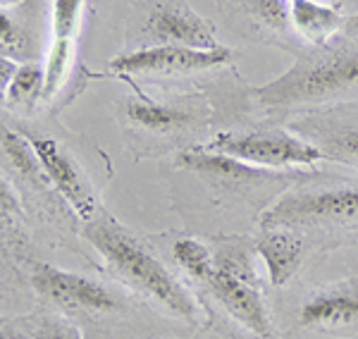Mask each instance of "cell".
<instances>
[{
    "label": "cell",
    "mask_w": 358,
    "mask_h": 339,
    "mask_svg": "<svg viewBox=\"0 0 358 339\" xmlns=\"http://www.w3.org/2000/svg\"><path fill=\"white\" fill-rule=\"evenodd\" d=\"M124 120L134 131L153 139H184L199 134L208 124L206 103H155L148 99H129L122 108Z\"/></svg>",
    "instance_id": "30bf717a"
},
{
    "label": "cell",
    "mask_w": 358,
    "mask_h": 339,
    "mask_svg": "<svg viewBox=\"0 0 358 339\" xmlns=\"http://www.w3.org/2000/svg\"><path fill=\"white\" fill-rule=\"evenodd\" d=\"M15 3H22V0H0V5H15Z\"/></svg>",
    "instance_id": "cb8c5ba5"
},
{
    "label": "cell",
    "mask_w": 358,
    "mask_h": 339,
    "mask_svg": "<svg viewBox=\"0 0 358 339\" xmlns=\"http://www.w3.org/2000/svg\"><path fill=\"white\" fill-rule=\"evenodd\" d=\"M31 284L43 298L62 308H69V311L89 315H113L122 313L127 308L124 298L108 284L86 277V275L53 268L48 263H41L34 270Z\"/></svg>",
    "instance_id": "ba28073f"
},
{
    "label": "cell",
    "mask_w": 358,
    "mask_h": 339,
    "mask_svg": "<svg viewBox=\"0 0 358 339\" xmlns=\"http://www.w3.org/2000/svg\"><path fill=\"white\" fill-rule=\"evenodd\" d=\"M253 244H256V254L265 263L270 284L277 289L287 287L296 277L308 251L306 241L289 229H261V237Z\"/></svg>",
    "instance_id": "9a60e30c"
},
{
    "label": "cell",
    "mask_w": 358,
    "mask_h": 339,
    "mask_svg": "<svg viewBox=\"0 0 358 339\" xmlns=\"http://www.w3.org/2000/svg\"><path fill=\"white\" fill-rule=\"evenodd\" d=\"M296 323L306 332L332 337L358 335V282L322 287L303 301Z\"/></svg>",
    "instance_id": "4fadbf2b"
},
{
    "label": "cell",
    "mask_w": 358,
    "mask_h": 339,
    "mask_svg": "<svg viewBox=\"0 0 358 339\" xmlns=\"http://www.w3.org/2000/svg\"><path fill=\"white\" fill-rule=\"evenodd\" d=\"M220 10L256 41L280 45L301 55V38L292 24L289 0H220Z\"/></svg>",
    "instance_id": "8fae6325"
},
{
    "label": "cell",
    "mask_w": 358,
    "mask_h": 339,
    "mask_svg": "<svg viewBox=\"0 0 358 339\" xmlns=\"http://www.w3.org/2000/svg\"><path fill=\"white\" fill-rule=\"evenodd\" d=\"M258 225L296 232L306 246L354 241L358 239V182L294 184L261 212Z\"/></svg>",
    "instance_id": "3957f363"
},
{
    "label": "cell",
    "mask_w": 358,
    "mask_h": 339,
    "mask_svg": "<svg viewBox=\"0 0 358 339\" xmlns=\"http://www.w3.org/2000/svg\"><path fill=\"white\" fill-rule=\"evenodd\" d=\"M45 91V67L36 62H24L17 67V74L10 84L8 101L13 106H34Z\"/></svg>",
    "instance_id": "d6986e66"
},
{
    "label": "cell",
    "mask_w": 358,
    "mask_h": 339,
    "mask_svg": "<svg viewBox=\"0 0 358 339\" xmlns=\"http://www.w3.org/2000/svg\"><path fill=\"white\" fill-rule=\"evenodd\" d=\"M29 339H84L82 332L74 325L65 323V320H45L34 330Z\"/></svg>",
    "instance_id": "ffe728a7"
},
{
    "label": "cell",
    "mask_w": 358,
    "mask_h": 339,
    "mask_svg": "<svg viewBox=\"0 0 358 339\" xmlns=\"http://www.w3.org/2000/svg\"><path fill=\"white\" fill-rule=\"evenodd\" d=\"M170 256L194 287H199L201 282H203L206 273L210 270V263H213L210 246H206L203 241H199L194 237H175L172 239Z\"/></svg>",
    "instance_id": "e0dca14e"
},
{
    "label": "cell",
    "mask_w": 358,
    "mask_h": 339,
    "mask_svg": "<svg viewBox=\"0 0 358 339\" xmlns=\"http://www.w3.org/2000/svg\"><path fill=\"white\" fill-rule=\"evenodd\" d=\"M50 3H53V48L45 62V99L55 96L67 79L86 0H50Z\"/></svg>",
    "instance_id": "5bb4252c"
},
{
    "label": "cell",
    "mask_w": 358,
    "mask_h": 339,
    "mask_svg": "<svg viewBox=\"0 0 358 339\" xmlns=\"http://www.w3.org/2000/svg\"><path fill=\"white\" fill-rule=\"evenodd\" d=\"M136 38L143 45H182L196 50L220 48L215 27L184 0H146L136 24Z\"/></svg>",
    "instance_id": "8992f818"
},
{
    "label": "cell",
    "mask_w": 358,
    "mask_h": 339,
    "mask_svg": "<svg viewBox=\"0 0 358 339\" xmlns=\"http://www.w3.org/2000/svg\"><path fill=\"white\" fill-rule=\"evenodd\" d=\"M0 339H15L10 332H5V330H0Z\"/></svg>",
    "instance_id": "603a6c76"
},
{
    "label": "cell",
    "mask_w": 358,
    "mask_h": 339,
    "mask_svg": "<svg viewBox=\"0 0 358 339\" xmlns=\"http://www.w3.org/2000/svg\"><path fill=\"white\" fill-rule=\"evenodd\" d=\"M29 141H31L34 153H36L38 163H41L43 175L57 189V194H62V199L72 205L74 212L86 222H91L94 217L101 215V210H98L101 205H98L94 184L84 175V170L74 163V158L67 156L53 139L29 136Z\"/></svg>",
    "instance_id": "7c38bea8"
},
{
    "label": "cell",
    "mask_w": 358,
    "mask_h": 339,
    "mask_svg": "<svg viewBox=\"0 0 358 339\" xmlns=\"http://www.w3.org/2000/svg\"><path fill=\"white\" fill-rule=\"evenodd\" d=\"M229 48L215 50H196L182 48V45H148V48H136L131 53L117 55L110 62V70L120 77H189L222 67L232 60Z\"/></svg>",
    "instance_id": "52a82bcc"
},
{
    "label": "cell",
    "mask_w": 358,
    "mask_h": 339,
    "mask_svg": "<svg viewBox=\"0 0 358 339\" xmlns=\"http://www.w3.org/2000/svg\"><path fill=\"white\" fill-rule=\"evenodd\" d=\"M213 263L199 289L222 308L234 323L261 339L273 337L263 289L258 284L253 254L256 244L244 237H220L210 246Z\"/></svg>",
    "instance_id": "277c9868"
},
{
    "label": "cell",
    "mask_w": 358,
    "mask_h": 339,
    "mask_svg": "<svg viewBox=\"0 0 358 339\" xmlns=\"http://www.w3.org/2000/svg\"><path fill=\"white\" fill-rule=\"evenodd\" d=\"M294 31L313 48L330 43L344 24H349L342 5H327L317 0H289Z\"/></svg>",
    "instance_id": "2e32d148"
},
{
    "label": "cell",
    "mask_w": 358,
    "mask_h": 339,
    "mask_svg": "<svg viewBox=\"0 0 358 339\" xmlns=\"http://www.w3.org/2000/svg\"><path fill=\"white\" fill-rule=\"evenodd\" d=\"M199 148L234 158L253 168L277 172H313L315 165L325 160L320 148L285 127L217 131L210 141L201 143Z\"/></svg>",
    "instance_id": "5b68a950"
},
{
    "label": "cell",
    "mask_w": 358,
    "mask_h": 339,
    "mask_svg": "<svg viewBox=\"0 0 358 339\" xmlns=\"http://www.w3.org/2000/svg\"><path fill=\"white\" fill-rule=\"evenodd\" d=\"M36 53V43H34V34L22 20L15 15L0 10V55L10 57V60H31Z\"/></svg>",
    "instance_id": "ac0fdd59"
},
{
    "label": "cell",
    "mask_w": 358,
    "mask_h": 339,
    "mask_svg": "<svg viewBox=\"0 0 358 339\" xmlns=\"http://www.w3.org/2000/svg\"><path fill=\"white\" fill-rule=\"evenodd\" d=\"M86 239L101 254L115 277L129 284L136 294L148 298L153 306L170 313L172 318L199 325L201 308L192 289L117 220L101 212L86 222Z\"/></svg>",
    "instance_id": "7a4b0ae2"
},
{
    "label": "cell",
    "mask_w": 358,
    "mask_h": 339,
    "mask_svg": "<svg viewBox=\"0 0 358 339\" xmlns=\"http://www.w3.org/2000/svg\"><path fill=\"white\" fill-rule=\"evenodd\" d=\"M17 62L10 60V57L0 55V103L8 99V91H10V84H13L15 74H17Z\"/></svg>",
    "instance_id": "44dd1931"
},
{
    "label": "cell",
    "mask_w": 358,
    "mask_h": 339,
    "mask_svg": "<svg viewBox=\"0 0 358 339\" xmlns=\"http://www.w3.org/2000/svg\"><path fill=\"white\" fill-rule=\"evenodd\" d=\"M346 29H349V34H356V31H358V15L351 17L349 24H346Z\"/></svg>",
    "instance_id": "7402d4cb"
},
{
    "label": "cell",
    "mask_w": 358,
    "mask_h": 339,
    "mask_svg": "<svg viewBox=\"0 0 358 339\" xmlns=\"http://www.w3.org/2000/svg\"><path fill=\"white\" fill-rule=\"evenodd\" d=\"M294 129L320 148L325 160L358 170V103L310 110L294 122Z\"/></svg>",
    "instance_id": "9c48e42d"
},
{
    "label": "cell",
    "mask_w": 358,
    "mask_h": 339,
    "mask_svg": "<svg viewBox=\"0 0 358 339\" xmlns=\"http://www.w3.org/2000/svg\"><path fill=\"white\" fill-rule=\"evenodd\" d=\"M251 94L268 113H310L354 103L358 99V38H332L306 50L285 74Z\"/></svg>",
    "instance_id": "6da1fadb"
}]
</instances>
